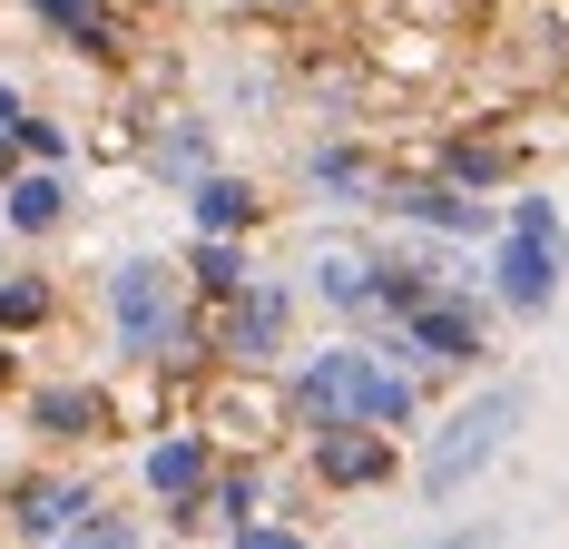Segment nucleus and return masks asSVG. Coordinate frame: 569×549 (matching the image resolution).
<instances>
[{"label": "nucleus", "mask_w": 569, "mask_h": 549, "mask_svg": "<svg viewBox=\"0 0 569 549\" xmlns=\"http://www.w3.org/2000/svg\"><path fill=\"white\" fill-rule=\"evenodd\" d=\"M30 10L50 20L59 40H89V50H118V40H128V20H118L109 0H30Z\"/></svg>", "instance_id": "obj_13"}, {"label": "nucleus", "mask_w": 569, "mask_h": 549, "mask_svg": "<svg viewBox=\"0 0 569 549\" xmlns=\"http://www.w3.org/2000/svg\"><path fill=\"white\" fill-rule=\"evenodd\" d=\"M256 217H266V197H256L246 177H207V187H197V226H207V236H246Z\"/></svg>", "instance_id": "obj_15"}, {"label": "nucleus", "mask_w": 569, "mask_h": 549, "mask_svg": "<svg viewBox=\"0 0 569 549\" xmlns=\"http://www.w3.org/2000/svg\"><path fill=\"white\" fill-rule=\"evenodd\" d=\"M315 285H325V305L363 315V305H373V256H353V246H325V256H315Z\"/></svg>", "instance_id": "obj_16"}, {"label": "nucleus", "mask_w": 569, "mask_h": 549, "mask_svg": "<svg viewBox=\"0 0 569 549\" xmlns=\"http://www.w3.org/2000/svg\"><path fill=\"white\" fill-rule=\"evenodd\" d=\"M227 540H236V549H315L305 530H276V520H236Z\"/></svg>", "instance_id": "obj_22"}, {"label": "nucleus", "mask_w": 569, "mask_h": 549, "mask_svg": "<svg viewBox=\"0 0 569 549\" xmlns=\"http://www.w3.org/2000/svg\"><path fill=\"white\" fill-rule=\"evenodd\" d=\"M89 510H99V491H89V481H20V491H10V520H20L30 540H69Z\"/></svg>", "instance_id": "obj_9"}, {"label": "nucleus", "mask_w": 569, "mask_h": 549, "mask_svg": "<svg viewBox=\"0 0 569 549\" xmlns=\"http://www.w3.org/2000/svg\"><path fill=\"white\" fill-rule=\"evenodd\" d=\"M109 315H118V343H128V353H158V343L177 333L168 266H148V256H138V266H118V274H109Z\"/></svg>", "instance_id": "obj_4"}, {"label": "nucleus", "mask_w": 569, "mask_h": 549, "mask_svg": "<svg viewBox=\"0 0 569 549\" xmlns=\"http://www.w3.org/2000/svg\"><path fill=\"white\" fill-rule=\"evenodd\" d=\"M422 549H501V530H491V520H471V530H442V540H422Z\"/></svg>", "instance_id": "obj_24"}, {"label": "nucleus", "mask_w": 569, "mask_h": 549, "mask_svg": "<svg viewBox=\"0 0 569 549\" xmlns=\"http://www.w3.org/2000/svg\"><path fill=\"white\" fill-rule=\"evenodd\" d=\"M402 353H422V363H471V353H481V305L422 295V305L402 315Z\"/></svg>", "instance_id": "obj_6"}, {"label": "nucleus", "mask_w": 569, "mask_h": 549, "mask_svg": "<svg viewBox=\"0 0 569 549\" xmlns=\"http://www.w3.org/2000/svg\"><path fill=\"white\" fill-rule=\"evenodd\" d=\"M284 402H295L305 432H325V422H373V432H393V422H412V373H393V363L363 353V343H325V353L295 363Z\"/></svg>", "instance_id": "obj_1"}, {"label": "nucleus", "mask_w": 569, "mask_h": 549, "mask_svg": "<svg viewBox=\"0 0 569 549\" xmlns=\"http://www.w3.org/2000/svg\"><path fill=\"white\" fill-rule=\"evenodd\" d=\"M0 325H10V333H20V325H50V285H40V274L0 285Z\"/></svg>", "instance_id": "obj_19"}, {"label": "nucleus", "mask_w": 569, "mask_h": 549, "mask_svg": "<svg viewBox=\"0 0 569 549\" xmlns=\"http://www.w3.org/2000/svg\"><path fill=\"white\" fill-rule=\"evenodd\" d=\"M501 177H511V148H471V138L442 148V187H461V197L471 187H501Z\"/></svg>", "instance_id": "obj_18"}, {"label": "nucleus", "mask_w": 569, "mask_h": 549, "mask_svg": "<svg viewBox=\"0 0 569 549\" xmlns=\"http://www.w3.org/2000/svg\"><path fill=\"white\" fill-rule=\"evenodd\" d=\"M207 481H217V441L207 432H168L148 451V491L158 500H207Z\"/></svg>", "instance_id": "obj_10"}, {"label": "nucleus", "mask_w": 569, "mask_h": 549, "mask_svg": "<svg viewBox=\"0 0 569 549\" xmlns=\"http://www.w3.org/2000/svg\"><path fill=\"white\" fill-rule=\"evenodd\" d=\"M511 236H550V246H560V207H550V197H520V207H511Z\"/></svg>", "instance_id": "obj_23"}, {"label": "nucleus", "mask_w": 569, "mask_h": 549, "mask_svg": "<svg viewBox=\"0 0 569 549\" xmlns=\"http://www.w3.org/2000/svg\"><path fill=\"white\" fill-rule=\"evenodd\" d=\"M10 118H20V99H10V79H0V128H10Z\"/></svg>", "instance_id": "obj_26"}, {"label": "nucleus", "mask_w": 569, "mask_h": 549, "mask_svg": "<svg viewBox=\"0 0 569 549\" xmlns=\"http://www.w3.org/2000/svg\"><path fill=\"white\" fill-rule=\"evenodd\" d=\"M305 177H315V187H335L343 207H363V197H383V167L363 158V148H315V158H305Z\"/></svg>", "instance_id": "obj_14"}, {"label": "nucleus", "mask_w": 569, "mask_h": 549, "mask_svg": "<svg viewBox=\"0 0 569 549\" xmlns=\"http://www.w3.org/2000/svg\"><path fill=\"white\" fill-rule=\"evenodd\" d=\"M10 177H20V148H10V128H0V187H10Z\"/></svg>", "instance_id": "obj_25"}, {"label": "nucleus", "mask_w": 569, "mask_h": 549, "mask_svg": "<svg viewBox=\"0 0 569 549\" xmlns=\"http://www.w3.org/2000/svg\"><path fill=\"white\" fill-rule=\"evenodd\" d=\"M10 148H30L40 167H59V158H69V128H50V118H30V109H20V118H10Z\"/></svg>", "instance_id": "obj_20"}, {"label": "nucleus", "mask_w": 569, "mask_h": 549, "mask_svg": "<svg viewBox=\"0 0 569 549\" xmlns=\"http://www.w3.org/2000/svg\"><path fill=\"white\" fill-rule=\"evenodd\" d=\"M284 315H295V305H284V285L246 274L227 305H217V325H207L217 363H227V373H266V363H276V343H284Z\"/></svg>", "instance_id": "obj_3"}, {"label": "nucleus", "mask_w": 569, "mask_h": 549, "mask_svg": "<svg viewBox=\"0 0 569 549\" xmlns=\"http://www.w3.org/2000/svg\"><path fill=\"white\" fill-rule=\"evenodd\" d=\"M491 274H501V305H511V315H550V295H560V246H550V236H511Z\"/></svg>", "instance_id": "obj_8"}, {"label": "nucleus", "mask_w": 569, "mask_h": 549, "mask_svg": "<svg viewBox=\"0 0 569 549\" xmlns=\"http://www.w3.org/2000/svg\"><path fill=\"white\" fill-rule=\"evenodd\" d=\"M520 402H530L520 383H481V392H471L452 422L422 441V500H461V491H471V471H491L501 441L520 432Z\"/></svg>", "instance_id": "obj_2"}, {"label": "nucleus", "mask_w": 569, "mask_h": 549, "mask_svg": "<svg viewBox=\"0 0 569 549\" xmlns=\"http://www.w3.org/2000/svg\"><path fill=\"white\" fill-rule=\"evenodd\" d=\"M50 549H138V530H128V520H109V510H89V520H79L69 540H50Z\"/></svg>", "instance_id": "obj_21"}, {"label": "nucleus", "mask_w": 569, "mask_h": 549, "mask_svg": "<svg viewBox=\"0 0 569 549\" xmlns=\"http://www.w3.org/2000/svg\"><path fill=\"white\" fill-rule=\"evenodd\" d=\"M187 274H197V295H207V305H227L236 285H246V246H236V236H207V246H197V256H187Z\"/></svg>", "instance_id": "obj_17"}, {"label": "nucleus", "mask_w": 569, "mask_h": 549, "mask_svg": "<svg viewBox=\"0 0 569 549\" xmlns=\"http://www.w3.org/2000/svg\"><path fill=\"white\" fill-rule=\"evenodd\" d=\"M373 207H393V217H412V226H442V236H481V226H491V207L461 197V187H442V177H383Z\"/></svg>", "instance_id": "obj_7"}, {"label": "nucleus", "mask_w": 569, "mask_h": 549, "mask_svg": "<svg viewBox=\"0 0 569 549\" xmlns=\"http://www.w3.org/2000/svg\"><path fill=\"white\" fill-rule=\"evenodd\" d=\"M560 256H569V246H560Z\"/></svg>", "instance_id": "obj_27"}, {"label": "nucleus", "mask_w": 569, "mask_h": 549, "mask_svg": "<svg viewBox=\"0 0 569 549\" xmlns=\"http://www.w3.org/2000/svg\"><path fill=\"white\" fill-rule=\"evenodd\" d=\"M0 217L20 226V236H59V226H69V187H59V167H20V177L0 187Z\"/></svg>", "instance_id": "obj_11"}, {"label": "nucleus", "mask_w": 569, "mask_h": 549, "mask_svg": "<svg viewBox=\"0 0 569 549\" xmlns=\"http://www.w3.org/2000/svg\"><path fill=\"white\" fill-rule=\"evenodd\" d=\"M30 422H40V432H50V441H89V432H99V422H109V402H99V392H89V383H50V392H40V402H30Z\"/></svg>", "instance_id": "obj_12"}, {"label": "nucleus", "mask_w": 569, "mask_h": 549, "mask_svg": "<svg viewBox=\"0 0 569 549\" xmlns=\"http://www.w3.org/2000/svg\"><path fill=\"white\" fill-rule=\"evenodd\" d=\"M315 441V481L325 491H373V481H393V432H373V422H325Z\"/></svg>", "instance_id": "obj_5"}]
</instances>
